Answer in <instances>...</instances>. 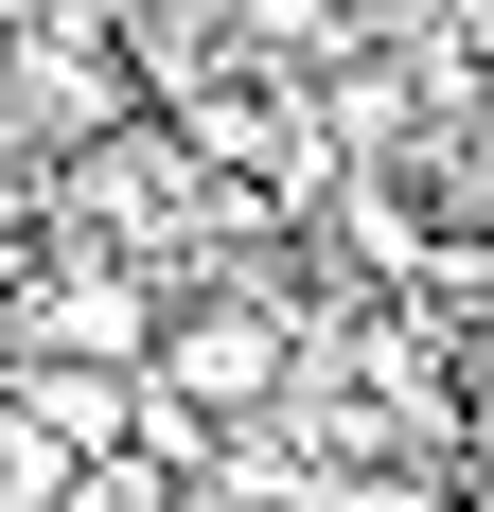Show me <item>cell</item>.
<instances>
[{"mask_svg": "<svg viewBox=\"0 0 494 512\" xmlns=\"http://www.w3.org/2000/svg\"><path fill=\"white\" fill-rule=\"evenodd\" d=\"M0 36H18V0H0Z\"/></svg>", "mask_w": 494, "mask_h": 512, "instance_id": "cell-4", "label": "cell"}, {"mask_svg": "<svg viewBox=\"0 0 494 512\" xmlns=\"http://www.w3.org/2000/svg\"><path fill=\"white\" fill-rule=\"evenodd\" d=\"M18 354H71V371H142L159 354V283L142 265H36V283H18Z\"/></svg>", "mask_w": 494, "mask_h": 512, "instance_id": "cell-1", "label": "cell"}, {"mask_svg": "<svg viewBox=\"0 0 494 512\" xmlns=\"http://www.w3.org/2000/svg\"><path fill=\"white\" fill-rule=\"evenodd\" d=\"M247 53H336V0H247Z\"/></svg>", "mask_w": 494, "mask_h": 512, "instance_id": "cell-3", "label": "cell"}, {"mask_svg": "<svg viewBox=\"0 0 494 512\" xmlns=\"http://www.w3.org/2000/svg\"><path fill=\"white\" fill-rule=\"evenodd\" d=\"M142 371L177 389V407H247V389H283V318H265V301H177Z\"/></svg>", "mask_w": 494, "mask_h": 512, "instance_id": "cell-2", "label": "cell"}]
</instances>
